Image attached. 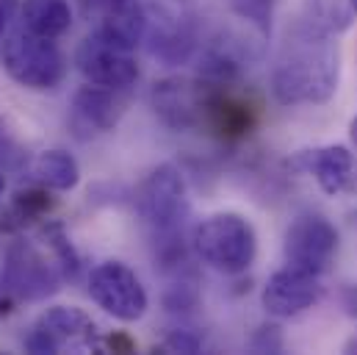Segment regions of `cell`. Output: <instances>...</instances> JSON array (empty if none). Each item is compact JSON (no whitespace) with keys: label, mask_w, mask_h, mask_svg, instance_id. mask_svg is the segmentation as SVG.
Listing matches in <instances>:
<instances>
[{"label":"cell","mask_w":357,"mask_h":355,"mask_svg":"<svg viewBox=\"0 0 357 355\" xmlns=\"http://www.w3.org/2000/svg\"><path fill=\"white\" fill-rule=\"evenodd\" d=\"M341 81V50L333 34L310 25L305 17L288 31L274 70L271 94L280 106H321Z\"/></svg>","instance_id":"obj_1"},{"label":"cell","mask_w":357,"mask_h":355,"mask_svg":"<svg viewBox=\"0 0 357 355\" xmlns=\"http://www.w3.org/2000/svg\"><path fill=\"white\" fill-rule=\"evenodd\" d=\"M139 217L155 247V261L164 272L180 275L188 264L185 225L191 214L185 180L175 164H158L136 191Z\"/></svg>","instance_id":"obj_2"},{"label":"cell","mask_w":357,"mask_h":355,"mask_svg":"<svg viewBox=\"0 0 357 355\" xmlns=\"http://www.w3.org/2000/svg\"><path fill=\"white\" fill-rule=\"evenodd\" d=\"M67 280V272L59 261V256L45 245L36 247L33 242H11L3 253L0 266V305L14 303H36L61 289Z\"/></svg>","instance_id":"obj_3"},{"label":"cell","mask_w":357,"mask_h":355,"mask_svg":"<svg viewBox=\"0 0 357 355\" xmlns=\"http://www.w3.org/2000/svg\"><path fill=\"white\" fill-rule=\"evenodd\" d=\"M191 247L197 259L211 269L222 275H241L258 256V233L247 217L236 211H219L194 228Z\"/></svg>","instance_id":"obj_4"},{"label":"cell","mask_w":357,"mask_h":355,"mask_svg":"<svg viewBox=\"0 0 357 355\" xmlns=\"http://www.w3.org/2000/svg\"><path fill=\"white\" fill-rule=\"evenodd\" d=\"M0 61H3L6 75L14 84L31 89V92L56 89L64 81V73H67V61H64L61 48L56 45V39L31 34L28 28L14 31L3 39Z\"/></svg>","instance_id":"obj_5"},{"label":"cell","mask_w":357,"mask_h":355,"mask_svg":"<svg viewBox=\"0 0 357 355\" xmlns=\"http://www.w3.org/2000/svg\"><path fill=\"white\" fill-rule=\"evenodd\" d=\"M105 347L100 325L78 305H53L47 308L28 331L25 350L33 355L61 353H100Z\"/></svg>","instance_id":"obj_6"},{"label":"cell","mask_w":357,"mask_h":355,"mask_svg":"<svg viewBox=\"0 0 357 355\" xmlns=\"http://www.w3.org/2000/svg\"><path fill=\"white\" fill-rule=\"evenodd\" d=\"M216 92L219 84L205 78L169 75L153 84L150 103L158 119L172 131H208Z\"/></svg>","instance_id":"obj_7"},{"label":"cell","mask_w":357,"mask_h":355,"mask_svg":"<svg viewBox=\"0 0 357 355\" xmlns=\"http://www.w3.org/2000/svg\"><path fill=\"white\" fill-rule=\"evenodd\" d=\"M75 67L86 84L108 89H128L139 78L136 48L91 31L75 50Z\"/></svg>","instance_id":"obj_8"},{"label":"cell","mask_w":357,"mask_h":355,"mask_svg":"<svg viewBox=\"0 0 357 355\" xmlns=\"http://www.w3.org/2000/svg\"><path fill=\"white\" fill-rule=\"evenodd\" d=\"M89 297L119 322H139L147 308L150 297L142 286L139 275L122 261H102L89 275Z\"/></svg>","instance_id":"obj_9"},{"label":"cell","mask_w":357,"mask_h":355,"mask_svg":"<svg viewBox=\"0 0 357 355\" xmlns=\"http://www.w3.org/2000/svg\"><path fill=\"white\" fill-rule=\"evenodd\" d=\"M335 253H338V231L324 214L307 211L288 225L285 242H282L285 266L321 277L333 266Z\"/></svg>","instance_id":"obj_10"},{"label":"cell","mask_w":357,"mask_h":355,"mask_svg":"<svg viewBox=\"0 0 357 355\" xmlns=\"http://www.w3.org/2000/svg\"><path fill=\"white\" fill-rule=\"evenodd\" d=\"M321 297H324V286H321L319 275L285 266V269H277L266 280L261 303H264L268 317L291 319V317H299L307 308H313Z\"/></svg>","instance_id":"obj_11"},{"label":"cell","mask_w":357,"mask_h":355,"mask_svg":"<svg viewBox=\"0 0 357 355\" xmlns=\"http://www.w3.org/2000/svg\"><path fill=\"white\" fill-rule=\"evenodd\" d=\"M91 31L139 48L147 36V8L139 0H78Z\"/></svg>","instance_id":"obj_12"},{"label":"cell","mask_w":357,"mask_h":355,"mask_svg":"<svg viewBox=\"0 0 357 355\" xmlns=\"http://www.w3.org/2000/svg\"><path fill=\"white\" fill-rule=\"evenodd\" d=\"M119 117H122V100L116 97V89L86 84L73 97L70 128H73L75 139L86 142V139L114 131Z\"/></svg>","instance_id":"obj_13"},{"label":"cell","mask_w":357,"mask_h":355,"mask_svg":"<svg viewBox=\"0 0 357 355\" xmlns=\"http://www.w3.org/2000/svg\"><path fill=\"white\" fill-rule=\"evenodd\" d=\"M288 164L299 173L316 178V183L327 194L347 191L352 178H355V156L344 145H324V147H313V150H299Z\"/></svg>","instance_id":"obj_14"},{"label":"cell","mask_w":357,"mask_h":355,"mask_svg":"<svg viewBox=\"0 0 357 355\" xmlns=\"http://www.w3.org/2000/svg\"><path fill=\"white\" fill-rule=\"evenodd\" d=\"M150 53L164 64H185L197 48L194 31L188 20L178 11H158V17L147 14V36Z\"/></svg>","instance_id":"obj_15"},{"label":"cell","mask_w":357,"mask_h":355,"mask_svg":"<svg viewBox=\"0 0 357 355\" xmlns=\"http://www.w3.org/2000/svg\"><path fill=\"white\" fill-rule=\"evenodd\" d=\"M20 20L31 34L56 39L73 25V6L70 0H22Z\"/></svg>","instance_id":"obj_16"},{"label":"cell","mask_w":357,"mask_h":355,"mask_svg":"<svg viewBox=\"0 0 357 355\" xmlns=\"http://www.w3.org/2000/svg\"><path fill=\"white\" fill-rule=\"evenodd\" d=\"M50 189H45V186H31V189H20L17 194H14V200L8 203V208H3L0 211V233H20V231H25L31 222H36V219H42V217H47L50 214V208H53V200H50V194H47Z\"/></svg>","instance_id":"obj_17"},{"label":"cell","mask_w":357,"mask_h":355,"mask_svg":"<svg viewBox=\"0 0 357 355\" xmlns=\"http://www.w3.org/2000/svg\"><path fill=\"white\" fill-rule=\"evenodd\" d=\"M31 178L50 191H73L81 183V167L67 150H45L31 161Z\"/></svg>","instance_id":"obj_18"},{"label":"cell","mask_w":357,"mask_h":355,"mask_svg":"<svg viewBox=\"0 0 357 355\" xmlns=\"http://www.w3.org/2000/svg\"><path fill=\"white\" fill-rule=\"evenodd\" d=\"M305 20L310 25L338 36L357 22V0H307Z\"/></svg>","instance_id":"obj_19"},{"label":"cell","mask_w":357,"mask_h":355,"mask_svg":"<svg viewBox=\"0 0 357 355\" xmlns=\"http://www.w3.org/2000/svg\"><path fill=\"white\" fill-rule=\"evenodd\" d=\"M230 6L236 11V17L250 22L261 36L271 34V20H274L277 0H230Z\"/></svg>","instance_id":"obj_20"},{"label":"cell","mask_w":357,"mask_h":355,"mask_svg":"<svg viewBox=\"0 0 357 355\" xmlns=\"http://www.w3.org/2000/svg\"><path fill=\"white\" fill-rule=\"evenodd\" d=\"M164 305H167V311H172V314H185V311H191L194 305H197V286H194V280L191 277H185L183 272L175 275V280L167 286V291H164Z\"/></svg>","instance_id":"obj_21"},{"label":"cell","mask_w":357,"mask_h":355,"mask_svg":"<svg viewBox=\"0 0 357 355\" xmlns=\"http://www.w3.org/2000/svg\"><path fill=\"white\" fill-rule=\"evenodd\" d=\"M282 331L277 328V325H261L255 333H252V339H250V347L255 350V353H280L282 350Z\"/></svg>","instance_id":"obj_22"},{"label":"cell","mask_w":357,"mask_h":355,"mask_svg":"<svg viewBox=\"0 0 357 355\" xmlns=\"http://www.w3.org/2000/svg\"><path fill=\"white\" fill-rule=\"evenodd\" d=\"M161 350H167V353H199L202 350V339L194 331H172L164 339Z\"/></svg>","instance_id":"obj_23"},{"label":"cell","mask_w":357,"mask_h":355,"mask_svg":"<svg viewBox=\"0 0 357 355\" xmlns=\"http://www.w3.org/2000/svg\"><path fill=\"white\" fill-rule=\"evenodd\" d=\"M341 308L347 317L357 319V283H349L341 289Z\"/></svg>","instance_id":"obj_24"},{"label":"cell","mask_w":357,"mask_h":355,"mask_svg":"<svg viewBox=\"0 0 357 355\" xmlns=\"http://www.w3.org/2000/svg\"><path fill=\"white\" fill-rule=\"evenodd\" d=\"M6 28H8V11H6V6L0 3V45H3V39H6Z\"/></svg>","instance_id":"obj_25"},{"label":"cell","mask_w":357,"mask_h":355,"mask_svg":"<svg viewBox=\"0 0 357 355\" xmlns=\"http://www.w3.org/2000/svg\"><path fill=\"white\" fill-rule=\"evenodd\" d=\"M349 136H352V142H355V147H357V117L352 119V125H349Z\"/></svg>","instance_id":"obj_26"},{"label":"cell","mask_w":357,"mask_h":355,"mask_svg":"<svg viewBox=\"0 0 357 355\" xmlns=\"http://www.w3.org/2000/svg\"><path fill=\"white\" fill-rule=\"evenodd\" d=\"M3 191H6V170L0 167V197H3Z\"/></svg>","instance_id":"obj_27"}]
</instances>
